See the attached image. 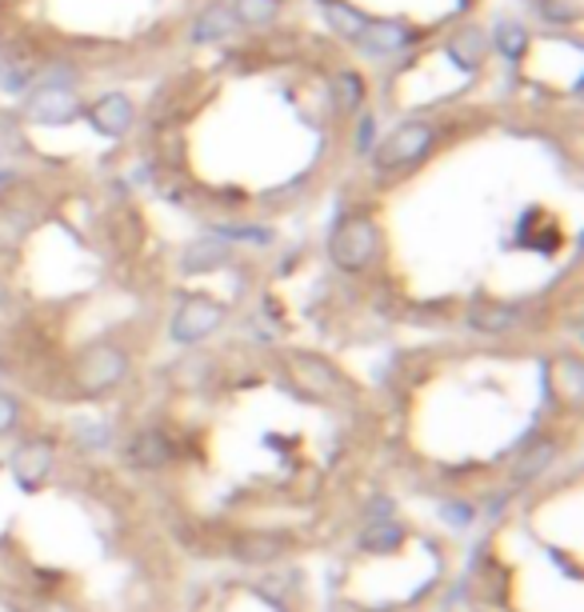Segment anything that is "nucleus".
Segmentation results:
<instances>
[{
  "label": "nucleus",
  "instance_id": "nucleus-2",
  "mask_svg": "<svg viewBox=\"0 0 584 612\" xmlns=\"http://www.w3.org/2000/svg\"><path fill=\"white\" fill-rule=\"evenodd\" d=\"M49 473H53V449L44 441H29L12 453V476H17L24 488H36Z\"/></svg>",
  "mask_w": 584,
  "mask_h": 612
},
{
  "label": "nucleus",
  "instance_id": "nucleus-7",
  "mask_svg": "<svg viewBox=\"0 0 584 612\" xmlns=\"http://www.w3.org/2000/svg\"><path fill=\"white\" fill-rule=\"evenodd\" d=\"M281 552V545H264V537H252V545H240V557L249 560H269Z\"/></svg>",
  "mask_w": 584,
  "mask_h": 612
},
{
  "label": "nucleus",
  "instance_id": "nucleus-6",
  "mask_svg": "<svg viewBox=\"0 0 584 612\" xmlns=\"http://www.w3.org/2000/svg\"><path fill=\"white\" fill-rule=\"evenodd\" d=\"M17 421H21V409H17V401L0 392V436H9L12 429H17Z\"/></svg>",
  "mask_w": 584,
  "mask_h": 612
},
{
  "label": "nucleus",
  "instance_id": "nucleus-1",
  "mask_svg": "<svg viewBox=\"0 0 584 612\" xmlns=\"http://www.w3.org/2000/svg\"><path fill=\"white\" fill-rule=\"evenodd\" d=\"M121 377H125V357H121L116 349H93L81 365V389L84 392L113 389Z\"/></svg>",
  "mask_w": 584,
  "mask_h": 612
},
{
  "label": "nucleus",
  "instance_id": "nucleus-5",
  "mask_svg": "<svg viewBox=\"0 0 584 612\" xmlns=\"http://www.w3.org/2000/svg\"><path fill=\"white\" fill-rule=\"evenodd\" d=\"M400 537H405V532H400L397 525H373L365 537H361V549H368V552H393L400 545Z\"/></svg>",
  "mask_w": 584,
  "mask_h": 612
},
{
  "label": "nucleus",
  "instance_id": "nucleus-4",
  "mask_svg": "<svg viewBox=\"0 0 584 612\" xmlns=\"http://www.w3.org/2000/svg\"><path fill=\"white\" fill-rule=\"evenodd\" d=\"M217 325H220V308L197 300V305H188L185 313H180V320L173 325V333H177L180 340H197V337H205V333H212Z\"/></svg>",
  "mask_w": 584,
  "mask_h": 612
},
{
  "label": "nucleus",
  "instance_id": "nucleus-3",
  "mask_svg": "<svg viewBox=\"0 0 584 612\" xmlns=\"http://www.w3.org/2000/svg\"><path fill=\"white\" fill-rule=\"evenodd\" d=\"M128 461L136 468H145V473H157V468H165L173 461V441L165 433H157V429H148V433H140L128 444Z\"/></svg>",
  "mask_w": 584,
  "mask_h": 612
}]
</instances>
